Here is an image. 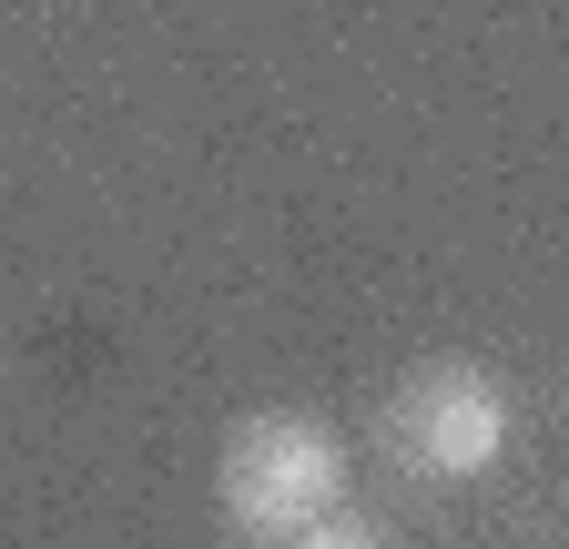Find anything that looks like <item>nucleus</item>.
Listing matches in <instances>:
<instances>
[{"instance_id":"nucleus-1","label":"nucleus","mask_w":569,"mask_h":549,"mask_svg":"<svg viewBox=\"0 0 569 549\" xmlns=\"http://www.w3.org/2000/svg\"><path fill=\"white\" fill-rule=\"evenodd\" d=\"M213 499H224L234 539H296L316 509L346 499V438L306 407H254V418L224 428V458H213Z\"/></svg>"},{"instance_id":"nucleus-2","label":"nucleus","mask_w":569,"mask_h":549,"mask_svg":"<svg viewBox=\"0 0 569 549\" xmlns=\"http://www.w3.org/2000/svg\"><path fill=\"white\" fill-rule=\"evenodd\" d=\"M387 448H397V468L438 478V489H468V478H488L519 448V397L478 357H427L387 397Z\"/></svg>"}]
</instances>
